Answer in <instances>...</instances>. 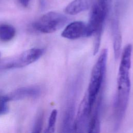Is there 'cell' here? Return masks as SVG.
Here are the masks:
<instances>
[{"label": "cell", "mask_w": 133, "mask_h": 133, "mask_svg": "<svg viewBox=\"0 0 133 133\" xmlns=\"http://www.w3.org/2000/svg\"><path fill=\"white\" fill-rule=\"evenodd\" d=\"M112 34L114 57L117 59L120 55L122 47V35L117 17H114L112 21Z\"/></svg>", "instance_id": "obj_10"}, {"label": "cell", "mask_w": 133, "mask_h": 133, "mask_svg": "<svg viewBox=\"0 0 133 133\" xmlns=\"http://www.w3.org/2000/svg\"><path fill=\"white\" fill-rule=\"evenodd\" d=\"M18 2L24 7H26L29 6L31 0H18Z\"/></svg>", "instance_id": "obj_16"}, {"label": "cell", "mask_w": 133, "mask_h": 133, "mask_svg": "<svg viewBox=\"0 0 133 133\" xmlns=\"http://www.w3.org/2000/svg\"><path fill=\"white\" fill-rule=\"evenodd\" d=\"M71 97L68 100L66 107L64 112L62 119V129L63 132H74L75 110V96L76 94L73 90L71 92Z\"/></svg>", "instance_id": "obj_6"}, {"label": "cell", "mask_w": 133, "mask_h": 133, "mask_svg": "<svg viewBox=\"0 0 133 133\" xmlns=\"http://www.w3.org/2000/svg\"><path fill=\"white\" fill-rule=\"evenodd\" d=\"M8 102L6 96H0V115L7 113L8 111Z\"/></svg>", "instance_id": "obj_14"}, {"label": "cell", "mask_w": 133, "mask_h": 133, "mask_svg": "<svg viewBox=\"0 0 133 133\" xmlns=\"http://www.w3.org/2000/svg\"><path fill=\"white\" fill-rule=\"evenodd\" d=\"M39 92V89L36 87H22L10 92L8 95H6V97L8 101L11 100H18L26 98L36 97L38 96Z\"/></svg>", "instance_id": "obj_9"}, {"label": "cell", "mask_w": 133, "mask_h": 133, "mask_svg": "<svg viewBox=\"0 0 133 133\" xmlns=\"http://www.w3.org/2000/svg\"><path fill=\"white\" fill-rule=\"evenodd\" d=\"M130 90L129 70L118 69L117 90L113 103L114 129H119L127 109Z\"/></svg>", "instance_id": "obj_1"}, {"label": "cell", "mask_w": 133, "mask_h": 133, "mask_svg": "<svg viewBox=\"0 0 133 133\" xmlns=\"http://www.w3.org/2000/svg\"><path fill=\"white\" fill-rule=\"evenodd\" d=\"M16 30L9 24L0 25V39L4 42L11 40L15 35Z\"/></svg>", "instance_id": "obj_12"}, {"label": "cell", "mask_w": 133, "mask_h": 133, "mask_svg": "<svg viewBox=\"0 0 133 133\" xmlns=\"http://www.w3.org/2000/svg\"><path fill=\"white\" fill-rule=\"evenodd\" d=\"M57 110L55 109L53 110L50 115L48 126L45 132H53L55 131V124L56 122L57 117Z\"/></svg>", "instance_id": "obj_13"}, {"label": "cell", "mask_w": 133, "mask_h": 133, "mask_svg": "<svg viewBox=\"0 0 133 133\" xmlns=\"http://www.w3.org/2000/svg\"><path fill=\"white\" fill-rule=\"evenodd\" d=\"M108 58V49H103L94 64L91 71L89 84L87 91L90 105L93 107L99 93L102 90Z\"/></svg>", "instance_id": "obj_2"}, {"label": "cell", "mask_w": 133, "mask_h": 133, "mask_svg": "<svg viewBox=\"0 0 133 133\" xmlns=\"http://www.w3.org/2000/svg\"><path fill=\"white\" fill-rule=\"evenodd\" d=\"M92 107L90 105L87 92L82 100L74 121V131L88 132Z\"/></svg>", "instance_id": "obj_4"}, {"label": "cell", "mask_w": 133, "mask_h": 133, "mask_svg": "<svg viewBox=\"0 0 133 133\" xmlns=\"http://www.w3.org/2000/svg\"><path fill=\"white\" fill-rule=\"evenodd\" d=\"M86 24L80 21L69 23L63 30L61 36L69 39H76L86 37Z\"/></svg>", "instance_id": "obj_7"}, {"label": "cell", "mask_w": 133, "mask_h": 133, "mask_svg": "<svg viewBox=\"0 0 133 133\" xmlns=\"http://www.w3.org/2000/svg\"><path fill=\"white\" fill-rule=\"evenodd\" d=\"M68 20V17L61 13L49 11L35 21L33 24V27L39 32L51 33L64 26Z\"/></svg>", "instance_id": "obj_3"}, {"label": "cell", "mask_w": 133, "mask_h": 133, "mask_svg": "<svg viewBox=\"0 0 133 133\" xmlns=\"http://www.w3.org/2000/svg\"><path fill=\"white\" fill-rule=\"evenodd\" d=\"M43 115H39L37 118L36 122L35 123L33 131L34 132H40L41 131L43 125Z\"/></svg>", "instance_id": "obj_15"}, {"label": "cell", "mask_w": 133, "mask_h": 133, "mask_svg": "<svg viewBox=\"0 0 133 133\" xmlns=\"http://www.w3.org/2000/svg\"><path fill=\"white\" fill-rule=\"evenodd\" d=\"M102 101V90L99 93L93 105L88 132H99L100 128V115Z\"/></svg>", "instance_id": "obj_8"}, {"label": "cell", "mask_w": 133, "mask_h": 133, "mask_svg": "<svg viewBox=\"0 0 133 133\" xmlns=\"http://www.w3.org/2000/svg\"><path fill=\"white\" fill-rule=\"evenodd\" d=\"M42 48H34L27 50L10 60L5 66L6 69L20 68L28 65L37 61L44 54Z\"/></svg>", "instance_id": "obj_5"}, {"label": "cell", "mask_w": 133, "mask_h": 133, "mask_svg": "<svg viewBox=\"0 0 133 133\" xmlns=\"http://www.w3.org/2000/svg\"><path fill=\"white\" fill-rule=\"evenodd\" d=\"M92 0H74L64 9L66 14L74 15L84 11L91 6Z\"/></svg>", "instance_id": "obj_11"}]
</instances>
